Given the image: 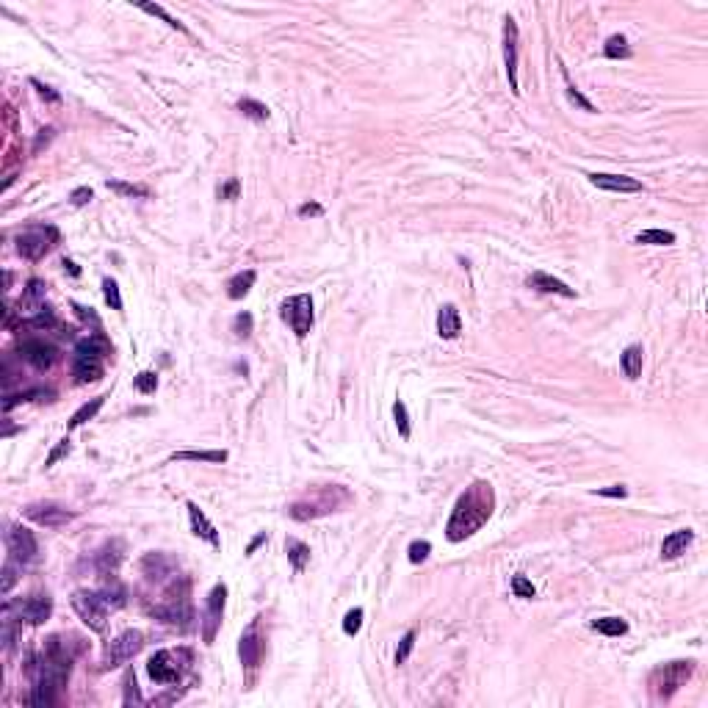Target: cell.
<instances>
[{
  "instance_id": "7a4b0ae2",
  "label": "cell",
  "mask_w": 708,
  "mask_h": 708,
  "mask_svg": "<svg viewBox=\"0 0 708 708\" xmlns=\"http://www.w3.org/2000/svg\"><path fill=\"white\" fill-rule=\"evenodd\" d=\"M495 509V492L490 481H473L471 487H465V492L457 498L451 518L446 523V537L449 543H462L473 537L492 515Z\"/></svg>"
},
{
  "instance_id": "ee69618b",
  "label": "cell",
  "mask_w": 708,
  "mask_h": 708,
  "mask_svg": "<svg viewBox=\"0 0 708 708\" xmlns=\"http://www.w3.org/2000/svg\"><path fill=\"white\" fill-rule=\"evenodd\" d=\"M412 647H415V631H407L404 636H401V642H398V647H396V664H404L407 658H409V653H412Z\"/></svg>"
},
{
  "instance_id": "8fae6325",
  "label": "cell",
  "mask_w": 708,
  "mask_h": 708,
  "mask_svg": "<svg viewBox=\"0 0 708 708\" xmlns=\"http://www.w3.org/2000/svg\"><path fill=\"white\" fill-rule=\"evenodd\" d=\"M25 518L33 520L36 526H47V529H61L67 526L70 520H75V512L53 504V501H39V504H28L25 509Z\"/></svg>"
},
{
  "instance_id": "44dd1931",
  "label": "cell",
  "mask_w": 708,
  "mask_h": 708,
  "mask_svg": "<svg viewBox=\"0 0 708 708\" xmlns=\"http://www.w3.org/2000/svg\"><path fill=\"white\" fill-rule=\"evenodd\" d=\"M460 332H462V318H460L457 305H443L437 313V335L443 340H454V338H460Z\"/></svg>"
},
{
  "instance_id": "d590c367",
  "label": "cell",
  "mask_w": 708,
  "mask_h": 708,
  "mask_svg": "<svg viewBox=\"0 0 708 708\" xmlns=\"http://www.w3.org/2000/svg\"><path fill=\"white\" fill-rule=\"evenodd\" d=\"M100 595H103V601L108 603V609H122V606L128 603V589H125V587H119V584L100 589Z\"/></svg>"
},
{
  "instance_id": "680465c9",
  "label": "cell",
  "mask_w": 708,
  "mask_h": 708,
  "mask_svg": "<svg viewBox=\"0 0 708 708\" xmlns=\"http://www.w3.org/2000/svg\"><path fill=\"white\" fill-rule=\"evenodd\" d=\"M50 139H53V128H45V130H39V139H36L33 150H42V144H47Z\"/></svg>"
},
{
  "instance_id": "5bb4252c",
  "label": "cell",
  "mask_w": 708,
  "mask_h": 708,
  "mask_svg": "<svg viewBox=\"0 0 708 708\" xmlns=\"http://www.w3.org/2000/svg\"><path fill=\"white\" fill-rule=\"evenodd\" d=\"M518 42H520L518 22L506 14V17H504V67H506L509 89H512L515 94H520V89H518Z\"/></svg>"
},
{
  "instance_id": "ac0fdd59",
  "label": "cell",
  "mask_w": 708,
  "mask_h": 708,
  "mask_svg": "<svg viewBox=\"0 0 708 708\" xmlns=\"http://www.w3.org/2000/svg\"><path fill=\"white\" fill-rule=\"evenodd\" d=\"M174 559L172 556H166V553H147L144 559H142V573L150 578V581H163L166 575H172L174 573Z\"/></svg>"
},
{
  "instance_id": "83f0119b",
  "label": "cell",
  "mask_w": 708,
  "mask_h": 708,
  "mask_svg": "<svg viewBox=\"0 0 708 708\" xmlns=\"http://www.w3.org/2000/svg\"><path fill=\"white\" fill-rule=\"evenodd\" d=\"M172 462H227V451H174Z\"/></svg>"
},
{
  "instance_id": "9c48e42d",
  "label": "cell",
  "mask_w": 708,
  "mask_h": 708,
  "mask_svg": "<svg viewBox=\"0 0 708 708\" xmlns=\"http://www.w3.org/2000/svg\"><path fill=\"white\" fill-rule=\"evenodd\" d=\"M263 617H255L243 633H241V642H238V656H241V664L243 670H257L260 661H263V653H266V633H263Z\"/></svg>"
},
{
  "instance_id": "4316f807",
  "label": "cell",
  "mask_w": 708,
  "mask_h": 708,
  "mask_svg": "<svg viewBox=\"0 0 708 708\" xmlns=\"http://www.w3.org/2000/svg\"><path fill=\"white\" fill-rule=\"evenodd\" d=\"M255 280H257V274L252 271V269H246V271H238L236 277H230L227 280V296L230 299H243L249 291H252V285H255Z\"/></svg>"
},
{
  "instance_id": "6f0895ef",
  "label": "cell",
  "mask_w": 708,
  "mask_h": 708,
  "mask_svg": "<svg viewBox=\"0 0 708 708\" xmlns=\"http://www.w3.org/2000/svg\"><path fill=\"white\" fill-rule=\"evenodd\" d=\"M321 213H324V208L315 205V202H308V205L299 208V216H321Z\"/></svg>"
},
{
  "instance_id": "4dcf8cb0",
  "label": "cell",
  "mask_w": 708,
  "mask_h": 708,
  "mask_svg": "<svg viewBox=\"0 0 708 708\" xmlns=\"http://www.w3.org/2000/svg\"><path fill=\"white\" fill-rule=\"evenodd\" d=\"M105 404V396H97V398H91V401H86L83 407H80L78 412L73 415V421H70V429H78V426H83V423H89L97 412H100V407Z\"/></svg>"
},
{
  "instance_id": "e0dca14e",
  "label": "cell",
  "mask_w": 708,
  "mask_h": 708,
  "mask_svg": "<svg viewBox=\"0 0 708 708\" xmlns=\"http://www.w3.org/2000/svg\"><path fill=\"white\" fill-rule=\"evenodd\" d=\"M587 177H589L592 186H598V188H603V191H615V194H636V191H642V183L628 177V174H603V172H592V174H587Z\"/></svg>"
},
{
  "instance_id": "f6af8a7d",
  "label": "cell",
  "mask_w": 708,
  "mask_h": 708,
  "mask_svg": "<svg viewBox=\"0 0 708 708\" xmlns=\"http://www.w3.org/2000/svg\"><path fill=\"white\" fill-rule=\"evenodd\" d=\"M56 324H59V321H56V315H53L50 308H42L39 313L28 321V326H33V329H53Z\"/></svg>"
},
{
  "instance_id": "cb8c5ba5",
  "label": "cell",
  "mask_w": 708,
  "mask_h": 708,
  "mask_svg": "<svg viewBox=\"0 0 708 708\" xmlns=\"http://www.w3.org/2000/svg\"><path fill=\"white\" fill-rule=\"evenodd\" d=\"M103 360H91V357H75L73 360V374H75V382L78 385H86V382H100L103 379Z\"/></svg>"
},
{
  "instance_id": "94428289",
  "label": "cell",
  "mask_w": 708,
  "mask_h": 708,
  "mask_svg": "<svg viewBox=\"0 0 708 708\" xmlns=\"http://www.w3.org/2000/svg\"><path fill=\"white\" fill-rule=\"evenodd\" d=\"M64 269H70V274H75V277L80 274V269L75 266V263H73V260H64Z\"/></svg>"
},
{
  "instance_id": "c3c4849f",
  "label": "cell",
  "mask_w": 708,
  "mask_h": 708,
  "mask_svg": "<svg viewBox=\"0 0 708 708\" xmlns=\"http://www.w3.org/2000/svg\"><path fill=\"white\" fill-rule=\"evenodd\" d=\"M512 592H515V598H534V595H537L534 584H532L529 578H523V575H515V578H512Z\"/></svg>"
},
{
  "instance_id": "60d3db41",
  "label": "cell",
  "mask_w": 708,
  "mask_h": 708,
  "mask_svg": "<svg viewBox=\"0 0 708 708\" xmlns=\"http://www.w3.org/2000/svg\"><path fill=\"white\" fill-rule=\"evenodd\" d=\"M393 418H396V426H398V435L407 440V437L412 435V426H409V415H407V404H404V401H396L393 404Z\"/></svg>"
},
{
  "instance_id": "4fadbf2b",
  "label": "cell",
  "mask_w": 708,
  "mask_h": 708,
  "mask_svg": "<svg viewBox=\"0 0 708 708\" xmlns=\"http://www.w3.org/2000/svg\"><path fill=\"white\" fill-rule=\"evenodd\" d=\"M20 357L25 363H31L36 371H50L56 366V360H59V352L45 338H25L20 343Z\"/></svg>"
},
{
  "instance_id": "f546056e",
  "label": "cell",
  "mask_w": 708,
  "mask_h": 708,
  "mask_svg": "<svg viewBox=\"0 0 708 708\" xmlns=\"http://www.w3.org/2000/svg\"><path fill=\"white\" fill-rule=\"evenodd\" d=\"M285 553H288V559H291V564H294V570L296 573H302L308 564H310V548L305 545V543H299V540H285Z\"/></svg>"
},
{
  "instance_id": "3957f363",
  "label": "cell",
  "mask_w": 708,
  "mask_h": 708,
  "mask_svg": "<svg viewBox=\"0 0 708 708\" xmlns=\"http://www.w3.org/2000/svg\"><path fill=\"white\" fill-rule=\"evenodd\" d=\"M352 504V492L340 484H326V487H315L310 490L305 498L294 501L288 506V515L299 523H308V520H315V518H324V515H332L343 506Z\"/></svg>"
},
{
  "instance_id": "7402d4cb",
  "label": "cell",
  "mask_w": 708,
  "mask_h": 708,
  "mask_svg": "<svg viewBox=\"0 0 708 708\" xmlns=\"http://www.w3.org/2000/svg\"><path fill=\"white\" fill-rule=\"evenodd\" d=\"M108 354H111V343H108V338L100 335V332H91L89 338L78 340V346H75V357L103 360V357H108Z\"/></svg>"
},
{
  "instance_id": "8992f818",
  "label": "cell",
  "mask_w": 708,
  "mask_h": 708,
  "mask_svg": "<svg viewBox=\"0 0 708 708\" xmlns=\"http://www.w3.org/2000/svg\"><path fill=\"white\" fill-rule=\"evenodd\" d=\"M144 647V633L142 631H122L116 639H111L103 650V670H114V667H122L128 664L139 650Z\"/></svg>"
},
{
  "instance_id": "1f68e13d",
  "label": "cell",
  "mask_w": 708,
  "mask_h": 708,
  "mask_svg": "<svg viewBox=\"0 0 708 708\" xmlns=\"http://www.w3.org/2000/svg\"><path fill=\"white\" fill-rule=\"evenodd\" d=\"M236 108L241 111V114H243V116L255 119V122H266V119H269V108H266L263 103L252 100V97H243V100H238Z\"/></svg>"
},
{
  "instance_id": "484cf974",
  "label": "cell",
  "mask_w": 708,
  "mask_h": 708,
  "mask_svg": "<svg viewBox=\"0 0 708 708\" xmlns=\"http://www.w3.org/2000/svg\"><path fill=\"white\" fill-rule=\"evenodd\" d=\"M45 294H47V285L42 280H31L22 291V299H20V310L25 308L28 313H39L42 310V302H45Z\"/></svg>"
},
{
  "instance_id": "b9f144b4",
  "label": "cell",
  "mask_w": 708,
  "mask_h": 708,
  "mask_svg": "<svg viewBox=\"0 0 708 708\" xmlns=\"http://www.w3.org/2000/svg\"><path fill=\"white\" fill-rule=\"evenodd\" d=\"M133 388L139 391V393H144V396H150V393H156V388H158V374L156 371H142L136 379H133Z\"/></svg>"
},
{
  "instance_id": "277c9868",
  "label": "cell",
  "mask_w": 708,
  "mask_h": 708,
  "mask_svg": "<svg viewBox=\"0 0 708 708\" xmlns=\"http://www.w3.org/2000/svg\"><path fill=\"white\" fill-rule=\"evenodd\" d=\"M695 672V661H670V664H661L650 672V695L656 700H670L681 686H686V681L692 678Z\"/></svg>"
},
{
  "instance_id": "52a82bcc",
  "label": "cell",
  "mask_w": 708,
  "mask_h": 708,
  "mask_svg": "<svg viewBox=\"0 0 708 708\" xmlns=\"http://www.w3.org/2000/svg\"><path fill=\"white\" fill-rule=\"evenodd\" d=\"M73 609L83 620V626H89L91 631L103 633L105 623H108V603L103 601L100 592H89V589H78L73 592Z\"/></svg>"
},
{
  "instance_id": "f5cc1de1",
  "label": "cell",
  "mask_w": 708,
  "mask_h": 708,
  "mask_svg": "<svg viewBox=\"0 0 708 708\" xmlns=\"http://www.w3.org/2000/svg\"><path fill=\"white\" fill-rule=\"evenodd\" d=\"M64 454H70V440H67V437H64V440H61V443H59V446H56V449L50 451V457H47L45 468H53V465H56V462H59V460H61Z\"/></svg>"
},
{
  "instance_id": "7bdbcfd3",
  "label": "cell",
  "mask_w": 708,
  "mask_h": 708,
  "mask_svg": "<svg viewBox=\"0 0 708 708\" xmlns=\"http://www.w3.org/2000/svg\"><path fill=\"white\" fill-rule=\"evenodd\" d=\"M429 553H432V543H429V540H415V543H409V548H407V556H409L412 564L426 562Z\"/></svg>"
},
{
  "instance_id": "ab89813d",
  "label": "cell",
  "mask_w": 708,
  "mask_h": 708,
  "mask_svg": "<svg viewBox=\"0 0 708 708\" xmlns=\"http://www.w3.org/2000/svg\"><path fill=\"white\" fill-rule=\"evenodd\" d=\"M122 703H125V706H139V703H144V700H142V695H139V686H136V675H133V670H128V672H125V698H122Z\"/></svg>"
},
{
  "instance_id": "f35d334b",
  "label": "cell",
  "mask_w": 708,
  "mask_h": 708,
  "mask_svg": "<svg viewBox=\"0 0 708 708\" xmlns=\"http://www.w3.org/2000/svg\"><path fill=\"white\" fill-rule=\"evenodd\" d=\"M139 8H142V11H147V14H153V17H160L169 28H177L180 33H186V25H183V22H177L172 14H166V8H163V6H156V3H139Z\"/></svg>"
},
{
  "instance_id": "7dc6e473",
  "label": "cell",
  "mask_w": 708,
  "mask_h": 708,
  "mask_svg": "<svg viewBox=\"0 0 708 708\" xmlns=\"http://www.w3.org/2000/svg\"><path fill=\"white\" fill-rule=\"evenodd\" d=\"M103 294H105V302L114 308V310H122V296H119V285L114 280H103Z\"/></svg>"
},
{
  "instance_id": "9a60e30c",
  "label": "cell",
  "mask_w": 708,
  "mask_h": 708,
  "mask_svg": "<svg viewBox=\"0 0 708 708\" xmlns=\"http://www.w3.org/2000/svg\"><path fill=\"white\" fill-rule=\"evenodd\" d=\"M147 675H150L156 684H177L180 675H183L180 658H177L172 650H158L156 656L147 661Z\"/></svg>"
},
{
  "instance_id": "d4e9b609",
  "label": "cell",
  "mask_w": 708,
  "mask_h": 708,
  "mask_svg": "<svg viewBox=\"0 0 708 708\" xmlns=\"http://www.w3.org/2000/svg\"><path fill=\"white\" fill-rule=\"evenodd\" d=\"M119 562H122V545L119 543H108V545H103L100 551L94 553V567L103 575H114Z\"/></svg>"
},
{
  "instance_id": "91938a15",
  "label": "cell",
  "mask_w": 708,
  "mask_h": 708,
  "mask_svg": "<svg viewBox=\"0 0 708 708\" xmlns=\"http://www.w3.org/2000/svg\"><path fill=\"white\" fill-rule=\"evenodd\" d=\"M260 543H266V534H260V537H255V540H252V545H249V548H246V553H252V551H255V548H257V545H260Z\"/></svg>"
},
{
  "instance_id": "11a10c76",
  "label": "cell",
  "mask_w": 708,
  "mask_h": 708,
  "mask_svg": "<svg viewBox=\"0 0 708 708\" xmlns=\"http://www.w3.org/2000/svg\"><path fill=\"white\" fill-rule=\"evenodd\" d=\"M238 197V180H227L225 186H219V199H236Z\"/></svg>"
},
{
  "instance_id": "816d5d0a",
  "label": "cell",
  "mask_w": 708,
  "mask_h": 708,
  "mask_svg": "<svg viewBox=\"0 0 708 708\" xmlns=\"http://www.w3.org/2000/svg\"><path fill=\"white\" fill-rule=\"evenodd\" d=\"M91 197H94V191H91L89 186H80V188H75V191L70 194V199H73V205H75V208L89 205V202H91Z\"/></svg>"
},
{
  "instance_id": "f907efd6",
  "label": "cell",
  "mask_w": 708,
  "mask_h": 708,
  "mask_svg": "<svg viewBox=\"0 0 708 708\" xmlns=\"http://www.w3.org/2000/svg\"><path fill=\"white\" fill-rule=\"evenodd\" d=\"M14 567H17V562H14V559H8V562L3 564V587H0V592H3V595H8V592H11V587H14V581H17Z\"/></svg>"
},
{
  "instance_id": "30bf717a",
  "label": "cell",
  "mask_w": 708,
  "mask_h": 708,
  "mask_svg": "<svg viewBox=\"0 0 708 708\" xmlns=\"http://www.w3.org/2000/svg\"><path fill=\"white\" fill-rule=\"evenodd\" d=\"M225 603H227V584H216V587L208 592L205 612H202V639H205V645H213L216 633L222 628Z\"/></svg>"
},
{
  "instance_id": "2e32d148",
  "label": "cell",
  "mask_w": 708,
  "mask_h": 708,
  "mask_svg": "<svg viewBox=\"0 0 708 708\" xmlns=\"http://www.w3.org/2000/svg\"><path fill=\"white\" fill-rule=\"evenodd\" d=\"M53 615V598L50 595H31L20 603V620H25L28 626H42L47 623Z\"/></svg>"
},
{
  "instance_id": "e575fe53",
  "label": "cell",
  "mask_w": 708,
  "mask_h": 708,
  "mask_svg": "<svg viewBox=\"0 0 708 708\" xmlns=\"http://www.w3.org/2000/svg\"><path fill=\"white\" fill-rule=\"evenodd\" d=\"M636 243H650V246H670L675 243V233L670 230H645L636 236Z\"/></svg>"
},
{
  "instance_id": "9f6ffc18",
  "label": "cell",
  "mask_w": 708,
  "mask_h": 708,
  "mask_svg": "<svg viewBox=\"0 0 708 708\" xmlns=\"http://www.w3.org/2000/svg\"><path fill=\"white\" fill-rule=\"evenodd\" d=\"M31 83H33V86H36V91H39V94H42V97H45V100H50V103H59V100H61V97H59V94H56V91H50V86H45V83H39V80H31Z\"/></svg>"
},
{
  "instance_id": "836d02e7",
  "label": "cell",
  "mask_w": 708,
  "mask_h": 708,
  "mask_svg": "<svg viewBox=\"0 0 708 708\" xmlns=\"http://www.w3.org/2000/svg\"><path fill=\"white\" fill-rule=\"evenodd\" d=\"M603 53H606V59H628V56H631L628 39H626L623 33H615V36H609V42H606Z\"/></svg>"
},
{
  "instance_id": "74e56055",
  "label": "cell",
  "mask_w": 708,
  "mask_h": 708,
  "mask_svg": "<svg viewBox=\"0 0 708 708\" xmlns=\"http://www.w3.org/2000/svg\"><path fill=\"white\" fill-rule=\"evenodd\" d=\"M105 186H108L111 191H116V194H125V197H142V199H147V197H150V188H144V186L119 183V180H108Z\"/></svg>"
},
{
  "instance_id": "8d00e7d4",
  "label": "cell",
  "mask_w": 708,
  "mask_h": 708,
  "mask_svg": "<svg viewBox=\"0 0 708 708\" xmlns=\"http://www.w3.org/2000/svg\"><path fill=\"white\" fill-rule=\"evenodd\" d=\"M562 78H564V89H567V97H570V103H573V105H578V108H584V111H589V114H595V111H598V108H595V105H592V103H589V100H587V97H584V94H581L573 83H570L567 70H562Z\"/></svg>"
},
{
  "instance_id": "681fc988",
  "label": "cell",
  "mask_w": 708,
  "mask_h": 708,
  "mask_svg": "<svg viewBox=\"0 0 708 708\" xmlns=\"http://www.w3.org/2000/svg\"><path fill=\"white\" fill-rule=\"evenodd\" d=\"M252 313H238L236 318H233V332H236V338H249L252 335Z\"/></svg>"
},
{
  "instance_id": "5b68a950",
  "label": "cell",
  "mask_w": 708,
  "mask_h": 708,
  "mask_svg": "<svg viewBox=\"0 0 708 708\" xmlns=\"http://www.w3.org/2000/svg\"><path fill=\"white\" fill-rule=\"evenodd\" d=\"M59 243V230L50 227V225H36V227H28L25 233L17 236V252L25 257V260H42L53 246Z\"/></svg>"
},
{
  "instance_id": "d6a6232c",
  "label": "cell",
  "mask_w": 708,
  "mask_h": 708,
  "mask_svg": "<svg viewBox=\"0 0 708 708\" xmlns=\"http://www.w3.org/2000/svg\"><path fill=\"white\" fill-rule=\"evenodd\" d=\"M592 631L606 633V636H623V633H628V623L620 617H601L592 623Z\"/></svg>"
},
{
  "instance_id": "f1b7e54d",
  "label": "cell",
  "mask_w": 708,
  "mask_h": 708,
  "mask_svg": "<svg viewBox=\"0 0 708 708\" xmlns=\"http://www.w3.org/2000/svg\"><path fill=\"white\" fill-rule=\"evenodd\" d=\"M642 346H628L626 352H623V357H620V368H623V374L628 377V379H639L642 377Z\"/></svg>"
},
{
  "instance_id": "d6986e66",
  "label": "cell",
  "mask_w": 708,
  "mask_h": 708,
  "mask_svg": "<svg viewBox=\"0 0 708 708\" xmlns=\"http://www.w3.org/2000/svg\"><path fill=\"white\" fill-rule=\"evenodd\" d=\"M188 518H191V532H194L197 537L208 540L213 548H219V532H216V526L205 518V512H202L194 501H188Z\"/></svg>"
},
{
  "instance_id": "bcb514c9",
  "label": "cell",
  "mask_w": 708,
  "mask_h": 708,
  "mask_svg": "<svg viewBox=\"0 0 708 708\" xmlns=\"http://www.w3.org/2000/svg\"><path fill=\"white\" fill-rule=\"evenodd\" d=\"M363 617H366L363 609H352V612L343 617V633H349V636L360 633V628H363Z\"/></svg>"
},
{
  "instance_id": "603a6c76",
  "label": "cell",
  "mask_w": 708,
  "mask_h": 708,
  "mask_svg": "<svg viewBox=\"0 0 708 708\" xmlns=\"http://www.w3.org/2000/svg\"><path fill=\"white\" fill-rule=\"evenodd\" d=\"M695 543V532L689 529H678L670 537H664L661 543V559H678L681 553H686V548Z\"/></svg>"
},
{
  "instance_id": "ffe728a7",
  "label": "cell",
  "mask_w": 708,
  "mask_h": 708,
  "mask_svg": "<svg viewBox=\"0 0 708 708\" xmlns=\"http://www.w3.org/2000/svg\"><path fill=\"white\" fill-rule=\"evenodd\" d=\"M529 288H534V291H543V294H556V296H567V299H573L575 296V291L570 288V285H564L562 280H556L551 274H545V271H534V274H529Z\"/></svg>"
},
{
  "instance_id": "6da1fadb",
  "label": "cell",
  "mask_w": 708,
  "mask_h": 708,
  "mask_svg": "<svg viewBox=\"0 0 708 708\" xmlns=\"http://www.w3.org/2000/svg\"><path fill=\"white\" fill-rule=\"evenodd\" d=\"M80 639L73 633H53L45 639L42 653L31 661V675H33V686H31V706H53L61 695V689L70 681L73 672V661L80 653Z\"/></svg>"
},
{
  "instance_id": "ba28073f",
  "label": "cell",
  "mask_w": 708,
  "mask_h": 708,
  "mask_svg": "<svg viewBox=\"0 0 708 708\" xmlns=\"http://www.w3.org/2000/svg\"><path fill=\"white\" fill-rule=\"evenodd\" d=\"M280 315H283V321L294 329L296 338H308V332L313 329V321H315L310 294H299V296H291L288 302H283Z\"/></svg>"
},
{
  "instance_id": "7c38bea8",
  "label": "cell",
  "mask_w": 708,
  "mask_h": 708,
  "mask_svg": "<svg viewBox=\"0 0 708 708\" xmlns=\"http://www.w3.org/2000/svg\"><path fill=\"white\" fill-rule=\"evenodd\" d=\"M6 545H8V559H14L17 564H31L33 559H36V553H39V543H36V537H33V532H28V529H22V526H8V532H6Z\"/></svg>"
},
{
  "instance_id": "db71d44e",
  "label": "cell",
  "mask_w": 708,
  "mask_h": 708,
  "mask_svg": "<svg viewBox=\"0 0 708 708\" xmlns=\"http://www.w3.org/2000/svg\"><path fill=\"white\" fill-rule=\"evenodd\" d=\"M595 495H603V498H626V495H628V487H626V484L601 487V490H595Z\"/></svg>"
}]
</instances>
